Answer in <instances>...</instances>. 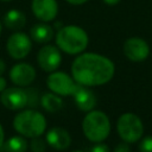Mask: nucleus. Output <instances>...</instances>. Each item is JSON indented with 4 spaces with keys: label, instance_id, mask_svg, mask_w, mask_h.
<instances>
[{
    "label": "nucleus",
    "instance_id": "obj_1",
    "mask_svg": "<svg viewBox=\"0 0 152 152\" xmlns=\"http://www.w3.org/2000/svg\"><path fill=\"white\" fill-rule=\"evenodd\" d=\"M114 72V63L109 58L94 52L77 56L71 64L72 78L86 87L104 84L113 78Z\"/></svg>",
    "mask_w": 152,
    "mask_h": 152
},
{
    "label": "nucleus",
    "instance_id": "obj_2",
    "mask_svg": "<svg viewBox=\"0 0 152 152\" xmlns=\"http://www.w3.org/2000/svg\"><path fill=\"white\" fill-rule=\"evenodd\" d=\"M87 32L76 25H66L58 30L56 34V44L59 50L69 53L77 55L86 50L88 46Z\"/></svg>",
    "mask_w": 152,
    "mask_h": 152
},
{
    "label": "nucleus",
    "instance_id": "obj_3",
    "mask_svg": "<svg viewBox=\"0 0 152 152\" xmlns=\"http://www.w3.org/2000/svg\"><path fill=\"white\" fill-rule=\"evenodd\" d=\"M13 127L20 135L32 139L40 137L45 132L46 120L40 112L34 109H26L14 116Z\"/></svg>",
    "mask_w": 152,
    "mask_h": 152
},
{
    "label": "nucleus",
    "instance_id": "obj_4",
    "mask_svg": "<svg viewBox=\"0 0 152 152\" xmlns=\"http://www.w3.org/2000/svg\"><path fill=\"white\" fill-rule=\"evenodd\" d=\"M82 129L87 139L93 142H101L109 135L110 121L106 113L101 110H90L83 119Z\"/></svg>",
    "mask_w": 152,
    "mask_h": 152
},
{
    "label": "nucleus",
    "instance_id": "obj_5",
    "mask_svg": "<svg viewBox=\"0 0 152 152\" xmlns=\"http://www.w3.org/2000/svg\"><path fill=\"white\" fill-rule=\"evenodd\" d=\"M116 128L120 138L126 142L138 141L144 132V126L140 118L133 113L122 114L118 120Z\"/></svg>",
    "mask_w": 152,
    "mask_h": 152
},
{
    "label": "nucleus",
    "instance_id": "obj_6",
    "mask_svg": "<svg viewBox=\"0 0 152 152\" xmlns=\"http://www.w3.org/2000/svg\"><path fill=\"white\" fill-rule=\"evenodd\" d=\"M46 84L52 93L62 96L72 95L78 87V83L63 71H52L46 78Z\"/></svg>",
    "mask_w": 152,
    "mask_h": 152
},
{
    "label": "nucleus",
    "instance_id": "obj_7",
    "mask_svg": "<svg viewBox=\"0 0 152 152\" xmlns=\"http://www.w3.org/2000/svg\"><path fill=\"white\" fill-rule=\"evenodd\" d=\"M32 49L31 38L24 32H14L10 36L6 43V50L8 55L14 59L25 58Z\"/></svg>",
    "mask_w": 152,
    "mask_h": 152
},
{
    "label": "nucleus",
    "instance_id": "obj_8",
    "mask_svg": "<svg viewBox=\"0 0 152 152\" xmlns=\"http://www.w3.org/2000/svg\"><path fill=\"white\" fill-rule=\"evenodd\" d=\"M1 103L12 110H18L23 109L27 106L28 97H27V91L23 89L21 87H11L6 88L1 95H0Z\"/></svg>",
    "mask_w": 152,
    "mask_h": 152
},
{
    "label": "nucleus",
    "instance_id": "obj_9",
    "mask_svg": "<svg viewBox=\"0 0 152 152\" xmlns=\"http://www.w3.org/2000/svg\"><path fill=\"white\" fill-rule=\"evenodd\" d=\"M37 62L44 71H48V72L56 71V69L61 65V62H62V55L59 49L53 45L43 46L38 51Z\"/></svg>",
    "mask_w": 152,
    "mask_h": 152
},
{
    "label": "nucleus",
    "instance_id": "obj_10",
    "mask_svg": "<svg viewBox=\"0 0 152 152\" xmlns=\"http://www.w3.org/2000/svg\"><path fill=\"white\" fill-rule=\"evenodd\" d=\"M124 53L132 62H141L150 55L148 44L138 37L128 38L124 44Z\"/></svg>",
    "mask_w": 152,
    "mask_h": 152
},
{
    "label": "nucleus",
    "instance_id": "obj_11",
    "mask_svg": "<svg viewBox=\"0 0 152 152\" xmlns=\"http://www.w3.org/2000/svg\"><path fill=\"white\" fill-rule=\"evenodd\" d=\"M11 81L18 87L30 86L36 78V70L28 63H18L10 70Z\"/></svg>",
    "mask_w": 152,
    "mask_h": 152
},
{
    "label": "nucleus",
    "instance_id": "obj_12",
    "mask_svg": "<svg viewBox=\"0 0 152 152\" xmlns=\"http://www.w3.org/2000/svg\"><path fill=\"white\" fill-rule=\"evenodd\" d=\"M32 12L40 21H51L58 13V4L56 0H32Z\"/></svg>",
    "mask_w": 152,
    "mask_h": 152
},
{
    "label": "nucleus",
    "instance_id": "obj_13",
    "mask_svg": "<svg viewBox=\"0 0 152 152\" xmlns=\"http://www.w3.org/2000/svg\"><path fill=\"white\" fill-rule=\"evenodd\" d=\"M46 142L55 150H66L71 144V137L69 132L62 127H52L46 133Z\"/></svg>",
    "mask_w": 152,
    "mask_h": 152
},
{
    "label": "nucleus",
    "instance_id": "obj_14",
    "mask_svg": "<svg viewBox=\"0 0 152 152\" xmlns=\"http://www.w3.org/2000/svg\"><path fill=\"white\" fill-rule=\"evenodd\" d=\"M72 96H74V101H75V104L77 106V108L83 112L93 110V108L96 104L95 94L90 89H88L86 86L78 84V87L76 88Z\"/></svg>",
    "mask_w": 152,
    "mask_h": 152
},
{
    "label": "nucleus",
    "instance_id": "obj_15",
    "mask_svg": "<svg viewBox=\"0 0 152 152\" xmlns=\"http://www.w3.org/2000/svg\"><path fill=\"white\" fill-rule=\"evenodd\" d=\"M30 37L36 43L45 44V43H49L53 38V30L48 23L42 21V23H38V24H34L31 27Z\"/></svg>",
    "mask_w": 152,
    "mask_h": 152
},
{
    "label": "nucleus",
    "instance_id": "obj_16",
    "mask_svg": "<svg viewBox=\"0 0 152 152\" xmlns=\"http://www.w3.org/2000/svg\"><path fill=\"white\" fill-rule=\"evenodd\" d=\"M4 24L10 30H14V31L20 30L26 24V15L24 14V12L19 10H15V8L10 10L6 12L4 17Z\"/></svg>",
    "mask_w": 152,
    "mask_h": 152
},
{
    "label": "nucleus",
    "instance_id": "obj_17",
    "mask_svg": "<svg viewBox=\"0 0 152 152\" xmlns=\"http://www.w3.org/2000/svg\"><path fill=\"white\" fill-rule=\"evenodd\" d=\"M40 104L46 112L55 113L62 108L63 101L59 95H57L55 93H46L40 97Z\"/></svg>",
    "mask_w": 152,
    "mask_h": 152
},
{
    "label": "nucleus",
    "instance_id": "obj_18",
    "mask_svg": "<svg viewBox=\"0 0 152 152\" xmlns=\"http://www.w3.org/2000/svg\"><path fill=\"white\" fill-rule=\"evenodd\" d=\"M27 146V141L23 135H14L5 142L4 148L6 152H26Z\"/></svg>",
    "mask_w": 152,
    "mask_h": 152
},
{
    "label": "nucleus",
    "instance_id": "obj_19",
    "mask_svg": "<svg viewBox=\"0 0 152 152\" xmlns=\"http://www.w3.org/2000/svg\"><path fill=\"white\" fill-rule=\"evenodd\" d=\"M30 148L32 152H44L46 148V144L40 137H36V138H32Z\"/></svg>",
    "mask_w": 152,
    "mask_h": 152
},
{
    "label": "nucleus",
    "instance_id": "obj_20",
    "mask_svg": "<svg viewBox=\"0 0 152 152\" xmlns=\"http://www.w3.org/2000/svg\"><path fill=\"white\" fill-rule=\"evenodd\" d=\"M140 152H152V137H146L139 144Z\"/></svg>",
    "mask_w": 152,
    "mask_h": 152
},
{
    "label": "nucleus",
    "instance_id": "obj_21",
    "mask_svg": "<svg viewBox=\"0 0 152 152\" xmlns=\"http://www.w3.org/2000/svg\"><path fill=\"white\" fill-rule=\"evenodd\" d=\"M90 152H110L109 151V147L104 144H96L95 146L91 147Z\"/></svg>",
    "mask_w": 152,
    "mask_h": 152
},
{
    "label": "nucleus",
    "instance_id": "obj_22",
    "mask_svg": "<svg viewBox=\"0 0 152 152\" xmlns=\"http://www.w3.org/2000/svg\"><path fill=\"white\" fill-rule=\"evenodd\" d=\"M114 152H131V150H129V147H128V144L125 141V142H120V144L115 147Z\"/></svg>",
    "mask_w": 152,
    "mask_h": 152
},
{
    "label": "nucleus",
    "instance_id": "obj_23",
    "mask_svg": "<svg viewBox=\"0 0 152 152\" xmlns=\"http://www.w3.org/2000/svg\"><path fill=\"white\" fill-rule=\"evenodd\" d=\"M6 86H7V82L6 80L0 75V93H2L5 89H6Z\"/></svg>",
    "mask_w": 152,
    "mask_h": 152
},
{
    "label": "nucleus",
    "instance_id": "obj_24",
    "mask_svg": "<svg viewBox=\"0 0 152 152\" xmlns=\"http://www.w3.org/2000/svg\"><path fill=\"white\" fill-rule=\"evenodd\" d=\"M4 140H5V133H4V128L0 124V147L4 145Z\"/></svg>",
    "mask_w": 152,
    "mask_h": 152
},
{
    "label": "nucleus",
    "instance_id": "obj_25",
    "mask_svg": "<svg viewBox=\"0 0 152 152\" xmlns=\"http://www.w3.org/2000/svg\"><path fill=\"white\" fill-rule=\"evenodd\" d=\"M120 1H121V0H103V2L107 4L108 6H115V5H118Z\"/></svg>",
    "mask_w": 152,
    "mask_h": 152
},
{
    "label": "nucleus",
    "instance_id": "obj_26",
    "mask_svg": "<svg viewBox=\"0 0 152 152\" xmlns=\"http://www.w3.org/2000/svg\"><path fill=\"white\" fill-rule=\"evenodd\" d=\"M69 4H71V5H82V4H84V2H87L88 0H66Z\"/></svg>",
    "mask_w": 152,
    "mask_h": 152
},
{
    "label": "nucleus",
    "instance_id": "obj_27",
    "mask_svg": "<svg viewBox=\"0 0 152 152\" xmlns=\"http://www.w3.org/2000/svg\"><path fill=\"white\" fill-rule=\"evenodd\" d=\"M5 69H6V64H5V62H4L2 59H0V75L4 74Z\"/></svg>",
    "mask_w": 152,
    "mask_h": 152
},
{
    "label": "nucleus",
    "instance_id": "obj_28",
    "mask_svg": "<svg viewBox=\"0 0 152 152\" xmlns=\"http://www.w3.org/2000/svg\"><path fill=\"white\" fill-rule=\"evenodd\" d=\"M72 152H83V151H81V150H75V151H72Z\"/></svg>",
    "mask_w": 152,
    "mask_h": 152
},
{
    "label": "nucleus",
    "instance_id": "obj_29",
    "mask_svg": "<svg viewBox=\"0 0 152 152\" xmlns=\"http://www.w3.org/2000/svg\"><path fill=\"white\" fill-rule=\"evenodd\" d=\"M1 30H2V25H1V23H0V33H1Z\"/></svg>",
    "mask_w": 152,
    "mask_h": 152
},
{
    "label": "nucleus",
    "instance_id": "obj_30",
    "mask_svg": "<svg viewBox=\"0 0 152 152\" xmlns=\"http://www.w3.org/2000/svg\"><path fill=\"white\" fill-rule=\"evenodd\" d=\"M2 1H11V0H2Z\"/></svg>",
    "mask_w": 152,
    "mask_h": 152
}]
</instances>
